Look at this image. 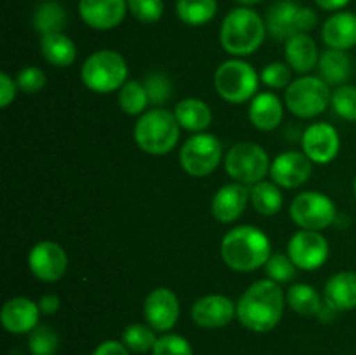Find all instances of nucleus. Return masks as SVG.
Masks as SVG:
<instances>
[{
  "instance_id": "obj_27",
  "label": "nucleus",
  "mask_w": 356,
  "mask_h": 355,
  "mask_svg": "<svg viewBox=\"0 0 356 355\" xmlns=\"http://www.w3.org/2000/svg\"><path fill=\"white\" fill-rule=\"evenodd\" d=\"M42 54L45 61L58 68H66L72 65L76 58V47L70 37L58 31V33L42 35L40 40Z\"/></svg>"
},
{
  "instance_id": "obj_45",
  "label": "nucleus",
  "mask_w": 356,
  "mask_h": 355,
  "mask_svg": "<svg viewBox=\"0 0 356 355\" xmlns=\"http://www.w3.org/2000/svg\"><path fill=\"white\" fill-rule=\"evenodd\" d=\"M38 306H40V312L45 313V315H52L59 310V298L56 294H44L38 301Z\"/></svg>"
},
{
  "instance_id": "obj_22",
  "label": "nucleus",
  "mask_w": 356,
  "mask_h": 355,
  "mask_svg": "<svg viewBox=\"0 0 356 355\" xmlns=\"http://www.w3.org/2000/svg\"><path fill=\"white\" fill-rule=\"evenodd\" d=\"M285 59L296 73H308L318 66V47L308 33H296L285 40Z\"/></svg>"
},
{
  "instance_id": "obj_35",
  "label": "nucleus",
  "mask_w": 356,
  "mask_h": 355,
  "mask_svg": "<svg viewBox=\"0 0 356 355\" xmlns=\"http://www.w3.org/2000/svg\"><path fill=\"white\" fill-rule=\"evenodd\" d=\"M334 111L348 122H356V86L344 84L332 93L330 100Z\"/></svg>"
},
{
  "instance_id": "obj_15",
  "label": "nucleus",
  "mask_w": 356,
  "mask_h": 355,
  "mask_svg": "<svg viewBox=\"0 0 356 355\" xmlns=\"http://www.w3.org/2000/svg\"><path fill=\"white\" fill-rule=\"evenodd\" d=\"M236 306L228 296L207 294L197 299L191 306V319L197 326L205 329H219L235 319Z\"/></svg>"
},
{
  "instance_id": "obj_38",
  "label": "nucleus",
  "mask_w": 356,
  "mask_h": 355,
  "mask_svg": "<svg viewBox=\"0 0 356 355\" xmlns=\"http://www.w3.org/2000/svg\"><path fill=\"white\" fill-rule=\"evenodd\" d=\"M296 268L289 254H271L266 263V274L275 282H291L296 277Z\"/></svg>"
},
{
  "instance_id": "obj_43",
  "label": "nucleus",
  "mask_w": 356,
  "mask_h": 355,
  "mask_svg": "<svg viewBox=\"0 0 356 355\" xmlns=\"http://www.w3.org/2000/svg\"><path fill=\"white\" fill-rule=\"evenodd\" d=\"M92 355H129V348L125 347L124 341L108 340L103 341L101 345H97L96 350L92 352Z\"/></svg>"
},
{
  "instance_id": "obj_1",
  "label": "nucleus",
  "mask_w": 356,
  "mask_h": 355,
  "mask_svg": "<svg viewBox=\"0 0 356 355\" xmlns=\"http://www.w3.org/2000/svg\"><path fill=\"white\" fill-rule=\"evenodd\" d=\"M285 294L278 282L261 278L254 282L236 303V317L245 329L268 333L275 329L284 315Z\"/></svg>"
},
{
  "instance_id": "obj_4",
  "label": "nucleus",
  "mask_w": 356,
  "mask_h": 355,
  "mask_svg": "<svg viewBox=\"0 0 356 355\" xmlns=\"http://www.w3.org/2000/svg\"><path fill=\"white\" fill-rule=\"evenodd\" d=\"M179 122L163 108L145 111L134 125V141L149 155H165L179 141Z\"/></svg>"
},
{
  "instance_id": "obj_16",
  "label": "nucleus",
  "mask_w": 356,
  "mask_h": 355,
  "mask_svg": "<svg viewBox=\"0 0 356 355\" xmlns=\"http://www.w3.org/2000/svg\"><path fill=\"white\" fill-rule=\"evenodd\" d=\"M127 0H79V14L94 30H111L124 21Z\"/></svg>"
},
{
  "instance_id": "obj_7",
  "label": "nucleus",
  "mask_w": 356,
  "mask_h": 355,
  "mask_svg": "<svg viewBox=\"0 0 356 355\" xmlns=\"http://www.w3.org/2000/svg\"><path fill=\"white\" fill-rule=\"evenodd\" d=\"M330 100V86L320 77H299L285 89V104L299 118H313L323 113Z\"/></svg>"
},
{
  "instance_id": "obj_24",
  "label": "nucleus",
  "mask_w": 356,
  "mask_h": 355,
  "mask_svg": "<svg viewBox=\"0 0 356 355\" xmlns=\"http://www.w3.org/2000/svg\"><path fill=\"white\" fill-rule=\"evenodd\" d=\"M298 10L299 6L292 0H282L277 2L268 13L266 26L271 37L277 40H289L292 35L299 33L298 31Z\"/></svg>"
},
{
  "instance_id": "obj_31",
  "label": "nucleus",
  "mask_w": 356,
  "mask_h": 355,
  "mask_svg": "<svg viewBox=\"0 0 356 355\" xmlns=\"http://www.w3.org/2000/svg\"><path fill=\"white\" fill-rule=\"evenodd\" d=\"M285 299L289 306L299 315L313 317L322 310L318 291L309 284H294L285 294Z\"/></svg>"
},
{
  "instance_id": "obj_5",
  "label": "nucleus",
  "mask_w": 356,
  "mask_h": 355,
  "mask_svg": "<svg viewBox=\"0 0 356 355\" xmlns=\"http://www.w3.org/2000/svg\"><path fill=\"white\" fill-rule=\"evenodd\" d=\"M127 75L129 68L124 56L110 49L92 52L80 70L83 86L97 94L122 89V86L127 82Z\"/></svg>"
},
{
  "instance_id": "obj_29",
  "label": "nucleus",
  "mask_w": 356,
  "mask_h": 355,
  "mask_svg": "<svg viewBox=\"0 0 356 355\" xmlns=\"http://www.w3.org/2000/svg\"><path fill=\"white\" fill-rule=\"evenodd\" d=\"M66 24V10L56 0H45L37 7L33 16V26L38 33H58Z\"/></svg>"
},
{
  "instance_id": "obj_21",
  "label": "nucleus",
  "mask_w": 356,
  "mask_h": 355,
  "mask_svg": "<svg viewBox=\"0 0 356 355\" xmlns=\"http://www.w3.org/2000/svg\"><path fill=\"white\" fill-rule=\"evenodd\" d=\"M325 303L336 312H350L356 308V274L339 271L327 281L323 289Z\"/></svg>"
},
{
  "instance_id": "obj_19",
  "label": "nucleus",
  "mask_w": 356,
  "mask_h": 355,
  "mask_svg": "<svg viewBox=\"0 0 356 355\" xmlns=\"http://www.w3.org/2000/svg\"><path fill=\"white\" fill-rule=\"evenodd\" d=\"M250 198V190L242 183L225 184L216 191L212 198V214L221 223H233L243 214L247 202Z\"/></svg>"
},
{
  "instance_id": "obj_41",
  "label": "nucleus",
  "mask_w": 356,
  "mask_h": 355,
  "mask_svg": "<svg viewBox=\"0 0 356 355\" xmlns=\"http://www.w3.org/2000/svg\"><path fill=\"white\" fill-rule=\"evenodd\" d=\"M16 84L23 93L35 94L44 89L45 73L40 68H37V66H26V68H23L17 73Z\"/></svg>"
},
{
  "instance_id": "obj_37",
  "label": "nucleus",
  "mask_w": 356,
  "mask_h": 355,
  "mask_svg": "<svg viewBox=\"0 0 356 355\" xmlns=\"http://www.w3.org/2000/svg\"><path fill=\"white\" fill-rule=\"evenodd\" d=\"M129 13L145 24L156 23L163 14V0H127Z\"/></svg>"
},
{
  "instance_id": "obj_30",
  "label": "nucleus",
  "mask_w": 356,
  "mask_h": 355,
  "mask_svg": "<svg viewBox=\"0 0 356 355\" xmlns=\"http://www.w3.org/2000/svg\"><path fill=\"white\" fill-rule=\"evenodd\" d=\"M250 202H252L254 209L264 216H273L284 205V197H282L280 187L277 183H270V181H259V183L252 184L250 190Z\"/></svg>"
},
{
  "instance_id": "obj_25",
  "label": "nucleus",
  "mask_w": 356,
  "mask_h": 355,
  "mask_svg": "<svg viewBox=\"0 0 356 355\" xmlns=\"http://www.w3.org/2000/svg\"><path fill=\"white\" fill-rule=\"evenodd\" d=\"M320 79L329 86H344L353 73V61L346 51L329 49L318 59Z\"/></svg>"
},
{
  "instance_id": "obj_9",
  "label": "nucleus",
  "mask_w": 356,
  "mask_h": 355,
  "mask_svg": "<svg viewBox=\"0 0 356 355\" xmlns=\"http://www.w3.org/2000/svg\"><path fill=\"white\" fill-rule=\"evenodd\" d=\"M222 157V145L214 134L197 132L183 143L179 152L181 167L195 178L214 173Z\"/></svg>"
},
{
  "instance_id": "obj_40",
  "label": "nucleus",
  "mask_w": 356,
  "mask_h": 355,
  "mask_svg": "<svg viewBox=\"0 0 356 355\" xmlns=\"http://www.w3.org/2000/svg\"><path fill=\"white\" fill-rule=\"evenodd\" d=\"M261 80L271 89H284L291 86V66L285 63H270L261 72Z\"/></svg>"
},
{
  "instance_id": "obj_32",
  "label": "nucleus",
  "mask_w": 356,
  "mask_h": 355,
  "mask_svg": "<svg viewBox=\"0 0 356 355\" xmlns=\"http://www.w3.org/2000/svg\"><path fill=\"white\" fill-rule=\"evenodd\" d=\"M118 104H120L122 111L127 115L143 113L149 104L145 84L138 82V80H127L118 90Z\"/></svg>"
},
{
  "instance_id": "obj_6",
  "label": "nucleus",
  "mask_w": 356,
  "mask_h": 355,
  "mask_svg": "<svg viewBox=\"0 0 356 355\" xmlns=\"http://www.w3.org/2000/svg\"><path fill=\"white\" fill-rule=\"evenodd\" d=\"M214 86L219 96L228 103H245L257 94V72L242 59H228L216 70Z\"/></svg>"
},
{
  "instance_id": "obj_33",
  "label": "nucleus",
  "mask_w": 356,
  "mask_h": 355,
  "mask_svg": "<svg viewBox=\"0 0 356 355\" xmlns=\"http://www.w3.org/2000/svg\"><path fill=\"white\" fill-rule=\"evenodd\" d=\"M156 340L159 338L155 336V329L152 326H145V324H131L122 333L124 345L136 354H146V352L153 350Z\"/></svg>"
},
{
  "instance_id": "obj_12",
  "label": "nucleus",
  "mask_w": 356,
  "mask_h": 355,
  "mask_svg": "<svg viewBox=\"0 0 356 355\" xmlns=\"http://www.w3.org/2000/svg\"><path fill=\"white\" fill-rule=\"evenodd\" d=\"M28 267L38 281L56 282L66 274L68 256L59 244L42 240L31 247L28 254Z\"/></svg>"
},
{
  "instance_id": "obj_3",
  "label": "nucleus",
  "mask_w": 356,
  "mask_h": 355,
  "mask_svg": "<svg viewBox=\"0 0 356 355\" xmlns=\"http://www.w3.org/2000/svg\"><path fill=\"white\" fill-rule=\"evenodd\" d=\"M266 26L256 10L236 7L226 14L221 24V45L232 56H249L264 42Z\"/></svg>"
},
{
  "instance_id": "obj_20",
  "label": "nucleus",
  "mask_w": 356,
  "mask_h": 355,
  "mask_svg": "<svg viewBox=\"0 0 356 355\" xmlns=\"http://www.w3.org/2000/svg\"><path fill=\"white\" fill-rule=\"evenodd\" d=\"M323 42L329 49L348 51L356 45V14L336 13L323 23L322 28Z\"/></svg>"
},
{
  "instance_id": "obj_23",
  "label": "nucleus",
  "mask_w": 356,
  "mask_h": 355,
  "mask_svg": "<svg viewBox=\"0 0 356 355\" xmlns=\"http://www.w3.org/2000/svg\"><path fill=\"white\" fill-rule=\"evenodd\" d=\"M284 106L277 94L259 93L250 100L249 118L261 131H273L280 125Z\"/></svg>"
},
{
  "instance_id": "obj_26",
  "label": "nucleus",
  "mask_w": 356,
  "mask_h": 355,
  "mask_svg": "<svg viewBox=\"0 0 356 355\" xmlns=\"http://www.w3.org/2000/svg\"><path fill=\"white\" fill-rule=\"evenodd\" d=\"M174 115L181 127L195 132V134L204 132L212 122V111L209 104L197 97H186V100L179 101L174 108Z\"/></svg>"
},
{
  "instance_id": "obj_11",
  "label": "nucleus",
  "mask_w": 356,
  "mask_h": 355,
  "mask_svg": "<svg viewBox=\"0 0 356 355\" xmlns=\"http://www.w3.org/2000/svg\"><path fill=\"white\" fill-rule=\"evenodd\" d=\"M287 254L301 270H316L329 258V242L315 230H299L289 240Z\"/></svg>"
},
{
  "instance_id": "obj_28",
  "label": "nucleus",
  "mask_w": 356,
  "mask_h": 355,
  "mask_svg": "<svg viewBox=\"0 0 356 355\" xmlns=\"http://www.w3.org/2000/svg\"><path fill=\"white\" fill-rule=\"evenodd\" d=\"M218 13L216 0H177L176 14L188 26H202Z\"/></svg>"
},
{
  "instance_id": "obj_39",
  "label": "nucleus",
  "mask_w": 356,
  "mask_h": 355,
  "mask_svg": "<svg viewBox=\"0 0 356 355\" xmlns=\"http://www.w3.org/2000/svg\"><path fill=\"white\" fill-rule=\"evenodd\" d=\"M153 355H193L191 345L179 334H163L156 340Z\"/></svg>"
},
{
  "instance_id": "obj_36",
  "label": "nucleus",
  "mask_w": 356,
  "mask_h": 355,
  "mask_svg": "<svg viewBox=\"0 0 356 355\" xmlns=\"http://www.w3.org/2000/svg\"><path fill=\"white\" fill-rule=\"evenodd\" d=\"M143 84H145L146 93H148L149 104H155V106H162L172 94V84H170L169 77L160 72L148 73Z\"/></svg>"
},
{
  "instance_id": "obj_18",
  "label": "nucleus",
  "mask_w": 356,
  "mask_h": 355,
  "mask_svg": "<svg viewBox=\"0 0 356 355\" xmlns=\"http://www.w3.org/2000/svg\"><path fill=\"white\" fill-rule=\"evenodd\" d=\"M40 306L28 298H13L2 306L0 320L3 329L13 334L31 333L38 326Z\"/></svg>"
},
{
  "instance_id": "obj_47",
  "label": "nucleus",
  "mask_w": 356,
  "mask_h": 355,
  "mask_svg": "<svg viewBox=\"0 0 356 355\" xmlns=\"http://www.w3.org/2000/svg\"><path fill=\"white\" fill-rule=\"evenodd\" d=\"M242 7H250V6H256V3H261L263 0H236Z\"/></svg>"
},
{
  "instance_id": "obj_8",
  "label": "nucleus",
  "mask_w": 356,
  "mask_h": 355,
  "mask_svg": "<svg viewBox=\"0 0 356 355\" xmlns=\"http://www.w3.org/2000/svg\"><path fill=\"white\" fill-rule=\"evenodd\" d=\"M270 159L263 146L256 143H236L225 157V167L229 178L242 184H256L270 171Z\"/></svg>"
},
{
  "instance_id": "obj_10",
  "label": "nucleus",
  "mask_w": 356,
  "mask_h": 355,
  "mask_svg": "<svg viewBox=\"0 0 356 355\" xmlns=\"http://www.w3.org/2000/svg\"><path fill=\"white\" fill-rule=\"evenodd\" d=\"M291 218L302 230L320 232L336 221V204L320 191H305L292 200Z\"/></svg>"
},
{
  "instance_id": "obj_42",
  "label": "nucleus",
  "mask_w": 356,
  "mask_h": 355,
  "mask_svg": "<svg viewBox=\"0 0 356 355\" xmlns=\"http://www.w3.org/2000/svg\"><path fill=\"white\" fill-rule=\"evenodd\" d=\"M17 84L7 73H0V106L7 108L16 97Z\"/></svg>"
},
{
  "instance_id": "obj_48",
  "label": "nucleus",
  "mask_w": 356,
  "mask_h": 355,
  "mask_svg": "<svg viewBox=\"0 0 356 355\" xmlns=\"http://www.w3.org/2000/svg\"><path fill=\"white\" fill-rule=\"evenodd\" d=\"M353 190H355V197H356V178H355V184H353Z\"/></svg>"
},
{
  "instance_id": "obj_34",
  "label": "nucleus",
  "mask_w": 356,
  "mask_h": 355,
  "mask_svg": "<svg viewBox=\"0 0 356 355\" xmlns=\"http://www.w3.org/2000/svg\"><path fill=\"white\" fill-rule=\"evenodd\" d=\"M31 355H54L59 348V336L47 324H38L28 338Z\"/></svg>"
},
{
  "instance_id": "obj_17",
  "label": "nucleus",
  "mask_w": 356,
  "mask_h": 355,
  "mask_svg": "<svg viewBox=\"0 0 356 355\" xmlns=\"http://www.w3.org/2000/svg\"><path fill=\"white\" fill-rule=\"evenodd\" d=\"M312 160L302 152H284L270 166L273 183L280 188H298L312 176Z\"/></svg>"
},
{
  "instance_id": "obj_14",
  "label": "nucleus",
  "mask_w": 356,
  "mask_h": 355,
  "mask_svg": "<svg viewBox=\"0 0 356 355\" xmlns=\"http://www.w3.org/2000/svg\"><path fill=\"white\" fill-rule=\"evenodd\" d=\"M145 317L148 326L159 333H167L179 319V299L167 287L153 289L145 299Z\"/></svg>"
},
{
  "instance_id": "obj_44",
  "label": "nucleus",
  "mask_w": 356,
  "mask_h": 355,
  "mask_svg": "<svg viewBox=\"0 0 356 355\" xmlns=\"http://www.w3.org/2000/svg\"><path fill=\"white\" fill-rule=\"evenodd\" d=\"M298 31L299 33H306V31L313 30L316 24V14L315 10L309 9V7H299L298 10Z\"/></svg>"
},
{
  "instance_id": "obj_46",
  "label": "nucleus",
  "mask_w": 356,
  "mask_h": 355,
  "mask_svg": "<svg viewBox=\"0 0 356 355\" xmlns=\"http://www.w3.org/2000/svg\"><path fill=\"white\" fill-rule=\"evenodd\" d=\"M350 0H315L316 6L320 9H325V10H339L343 9Z\"/></svg>"
},
{
  "instance_id": "obj_13",
  "label": "nucleus",
  "mask_w": 356,
  "mask_h": 355,
  "mask_svg": "<svg viewBox=\"0 0 356 355\" xmlns=\"http://www.w3.org/2000/svg\"><path fill=\"white\" fill-rule=\"evenodd\" d=\"M302 153L315 164H329L337 157L341 148L339 132L332 124L315 122L301 138Z\"/></svg>"
},
{
  "instance_id": "obj_2",
  "label": "nucleus",
  "mask_w": 356,
  "mask_h": 355,
  "mask_svg": "<svg viewBox=\"0 0 356 355\" xmlns=\"http://www.w3.org/2000/svg\"><path fill=\"white\" fill-rule=\"evenodd\" d=\"M221 256L232 270L254 271L261 267H266L268 260H270V239L257 226H235L222 239Z\"/></svg>"
}]
</instances>
